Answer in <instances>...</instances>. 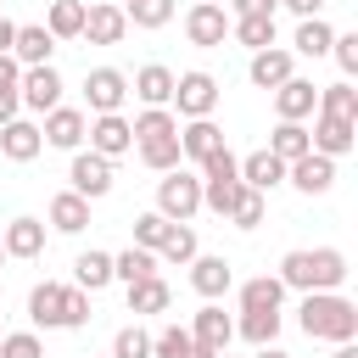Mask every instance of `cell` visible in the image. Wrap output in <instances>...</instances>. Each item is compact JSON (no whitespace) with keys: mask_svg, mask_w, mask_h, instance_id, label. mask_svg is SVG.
<instances>
[{"mask_svg":"<svg viewBox=\"0 0 358 358\" xmlns=\"http://www.w3.org/2000/svg\"><path fill=\"white\" fill-rule=\"evenodd\" d=\"M274 280L291 285V291H336V285L347 280V257H341L336 246H319V252H285Z\"/></svg>","mask_w":358,"mask_h":358,"instance_id":"cell-1","label":"cell"},{"mask_svg":"<svg viewBox=\"0 0 358 358\" xmlns=\"http://www.w3.org/2000/svg\"><path fill=\"white\" fill-rule=\"evenodd\" d=\"M302 330L308 336H324V341H352L358 336V308L336 291H308L302 302Z\"/></svg>","mask_w":358,"mask_h":358,"instance_id":"cell-2","label":"cell"},{"mask_svg":"<svg viewBox=\"0 0 358 358\" xmlns=\"http://www.w3.org/2000/svg\"><path fill=\"white\" fill-rule=\"evenodd\" d=\"M196 207H201V179H190L185 168L162 173V185H157V213H162L168 224H185Z\"/></svg>","mask_w":358,"mask_h":358,"instance_id":"cell-3","label":"cell"},{"mask_svg":"<svg viewBox=\"0 0 358 358\" xmlns=\"http://www.w3.org/2000/svg\"><path fill=\"white\" fill-rule=\"evenodd\" d=\"M173 101H179V112L196 123V117H213V106H218V78L213 73H179L173 78Z\"/></svg>","mask_w":358,"mask_h":358,"instance_id":"cell-4","label":"cell"},{"mask_svg":"<svg viewBox=\"0 0 358 358\" xmlns=\"http://www.w3.org/2000/svg\"><path fill=\"white\" fill-rule=\"evenodd\" d=\"M17 101L34 106V112H56V106H62V73H56V67H22Z\"/></svg>","mask_w":358,"mask_h":358,"instance_id":"cell-5","label":"cell"},{"mask_svg":"<svg viewBox=\"0 0 358 358\" xmlns=\"http://www.w3.org/2000/svg\"><path fill=\"white\" fill-rule=\"evenodd\" d=\"M67 179H73V196L95 201V196H106V190H112V162H106V157H95V151H73Z\"/></svg>","mask_w":358,"mask_h":358,"instance_id":"cell-6","label":"cell"},{"mask_svg":"<svg viewBox=\"0 0 358 358\" xmlns=\"http://www.w3.org/2000/svg\"><path fill=\"white\" fill-rule=\"evenodd\" d=\"M123 95H129V78H123L117 67H95V73L84 78V101H90V112H95V117L117 112V106H123Z\"/></svg>","mask_w":358,"mask_h":358,"instance_id":"cell-7","label":"cell"},{"mask_svg":"<svg viewBox=\"0 0 358 358\" xmlns=\"http://www.w3.org/2000/svg\"><path fill=\"white\" fill-rule=\"evenodd\" d=\"M50 56H56V39L45 34V22H17L11 62H17V67H50Z\"/></svg>","mask_w":358,"mask_h":358,"instance_id":"cell-8","label":"cell"},{"mask_svg":"<svg viewBox=\"0 0 358 358\" xmlns=\"http://www.w3.org/2000/svg\"><path fill=\"white\" fill-rule=\"evenodd\" d=\"M274 112H280V123H302L308 112H319V84L313 78H285L274 90Z\"/></svg>","mask_w":358,"mask_h":358,"instance_id":"cell-9","label":"cell"},{"mask_svg":"<svg viewBox=\"0 0 358 358\" xmlns=\"http://www.w3.org/2000/svg\"><path fill=\"white\" fill-rule=\"evenodd\" d=\"M352 140H358V123H347V117H324V112H319V123L308 129V145H313L319 157H330V162L347 157Z\"/></svg>","mask_w":358,"mask_h":358,"instance_id":"cell-10","label":"cell"},{"mask_svg":"<svg viewBox=\"0 0 358 358\" xmlns=\"http://www.w3.org/2000/svg\"><path fill=\"white\" fill-rule=\"evenodd\" d=\"M185 34H190V45H201V50H213V45H224L229 39V17H224V6H190V17H185Z\"/></svg>","mask_w":358,"mask_h":358,"instance_id":"cell-11","label":"cell"},{"mask_svg":"<svg viewBox=\"0 0 358 358\" xmlns=\"http://www.w3.org/2000/svg\"><path fill=\"white\" fill-rule=\"evenodd\" d=\"M84 129H90V117L78 112V106H56V112H45V145H62V151H78L84 145Z\"/></svg>","mask_w":358,"mask_h":358,"instance_id":"cell-12","label":"cell"},{"mask_svg":"<svg viewBox=\"0 0 358 358\" xmlns=\"http://www.w3.org/2000/svg\"><path fill=\"white\" fill-rule=\"evenodd\" d=\"M84 134H90V151H95V157H106V162H112V157H123V151L134 145V134H129V117H117V112L95 117Z\"/></svg>","mask_w":358,"mask_h":358,"instance_id":"cell-13","label":"cell"},{"mask_svg":"<svg viewBox=\"0 0 358 358\" xmlns=\"http://www.w3.org/2000/svg\"><path fill=\"white\" fill-rule=\"evenodd\" d=\"M285 179H291L302 196H324V190L336 185V162H330V157H319V151H308V157H296V162L285 168Z\"/></svg>","mask_w":358,"mask_h":358,"instance_id":"cell-14","label":"cell"},{"mask_svg":"<svg viewBox=\"0 0 358 358\" xmlns=\"http://www.w3.org/2000/svg\"><path fill=\"white\" fill-rule=\"evenodd\" d=\"M123 34H129L123 6H84V34H78V39H90V45H117Z\"/></svg>","mask_w":358,"mask_h":358,"instance_id":"cell-15","label":"cell"},{"mask_svg":"<svg viewBox=\"0 0 358 358\" xmlns=\"http://www.w3.org/2000/svg\"><path fill=\"white\" fill-rule=\"evenodd\" d=\"M218 145H224V129L213 117H196V123L179 129V157H190V162H207Z\"/></svg>","mask_w":358,"mask_h":358,"instance_id":"cell-16","label":"cell"},{"mask_svg":"<svg viewBox=\"0 0 358 358\" xmlns=\"http://www.w3.org/2000/svg\"><path fill=\"white\" fill-rule=\"evenodd\" d=\"M229 336H235V324H229V313H224V308H213V302H207V308L196 313V324H190V341H196V347H207V352H224V347H229Z\"/></svg>","mask_w":358,"mask_h":358,"instance_id":"cell-17","label":"cell"},{"mask_svg":"<svg viewBox=\"0 0 358 358\" xmlns=\"http://www.w3.org/2000/svg\"><path fill=\"white\" fill-rule=\"evenodd\" d=\"M246 73H252L257 90H280L285 78H296V73H291V50H274V45H268V50H252V67H246Z\"/></svg>","mask_w":358,"mask_h":358,"instance_id":"cell-18","label":"cell"},{"mask_svg":"<svg viewBox=\"0 0 358 358\" xmlns=\"http://www.w3.org/2000/svg\"><path fill=\"white\" fill-rule=\"evenodd\" d=\"M0 151H6L11 162H34V157L45 151V134H39L34 123H22V117H11V123L0 129Z\"/></svg>","mask_w":358,"mask_h":358,"instance_id":"cell-19","label":"cell"},{"mask_svg":"<svg viewBox=\"0 0 358 358\" xmlns=\"http://www.w3.org/2000/svg\"><path fill=\"white\" fill-rule=\"evenodd\" d=\"M0 246H6V257H39L45 252V224L39 218H11Z\"/></svg>","mask_w":358,"mask_h":358,"instance_id":"cell-20","label":"cell"},{"mask_svg":"<svg viewBox=\"0 0 358 358\" xmlns=\"http://www.w3.org/2000/svg\"><path fill=\"white\" fill-rule=\"evenodd\" d=\"M229 280H235V268L224 263V257H190V285L213 302V296H224L229 291Z\"/></svg>","mask_w":358,"mask_h":358,"instance_id":"cell-21","label":"cell"},{"mask_svg":"<svg viewBox=\"0 0 358 358\" xmlns=\"http://www.w3.org/2000/svg\"><path fill=\"white\" fill-rule=\"evenodd\" d=\"M280 302H285V285L274 274H257L241 285V313H280Z\"/></svg>","mask_w":358,"mask_h":358,"instance_id":"cell-22","label":"cell"},{"mask_svg":"<svg viewBox=\"0 0 358 358\" xmlns=\"http://www.w3.org/2000/svg\"><path fill=\"white\" fill-rule=\"evenodd\" d=\"M280 179H285V162H280V157H268V151H252V157L241 162V185H246V190H257V196H263V190H274Z\"/></svg>","mask_w":358,"mask_h":358,"instance_id":"cell-23","label":"cell"},{"mask_svg":"<svg viewBox=\"0 0 358 358\" xmlns=\"http://www.w3.org/2000/svg\"><path fill=\"white\" fill-rule=\"evenodd\" d=\"M62 291H67V285H56V280L34 285V291H28V319L45 324V330H62Z\"/></svg>","mask_w":358,"mask_h":358,"instance_id":"cell-24","label":"cell"},{"mask_svg":"<svg viewBox=\"0 0 358 358\" xmlns=\"http://www.w3.org/2000/svg\"><path fill=\"white\" fill-rule=\"evenodd\" d=\"M134 95H140L145 106H168V101H173V73H168L162 62L140 67V73H134Z\"/></svg>","mask_w":358,"mask_h":358,"instance_id":"cell-25","label":"cell"},{"mask_svg":"<svg viewBox=\"0 0 358 358\" xmlns=\"http://www.w3.org/2000/svg\"><path fill=\"white\" fill-rule=\"evenodd\" d=\"M90 224V201L84 196H73V190H62L56 201H50V229H62V235H78Z\"/></svg>","mask_w":358,"mask_h":358,"instance_id":"cell-26","label":"cell"},{"mask_svg":"<svg viewBox=\"0 0 358 358\" xmlns=\"http://www.w3.org/2000/svg\"><path fill=\"white\" fill-rule=\"evenodd\" d=\"M151 274H157V252H145V246H129L112 257V280H123V285H140Z\"/></svg>","mask_w":358,"mask_h":358,"instance_id":"cell-27","label":"cell"},{"mask_svg":"<svg viewBox=\"0 0 358 358\" xmlns=\"http://www.w3.org/2000/svg\"><path fill=\"white\" fill-rule=\"evenodd\" d=\"M229 34H235V39L246 45V50H268V45H274V17H268V11L235 17V22H229Z\"/></svg>","mask_w":358,"mask_h":358,"instance_id":"cell-28","label":"cell"},{"mask_svg":"<svg viewBox=\"0 0 358 358\" xmlns=\"http://www.w3.org/2000/svg\"><path fill=\"white\" fill-rule=\"evenodd\" d=\"M129 134H134L140 145H145V140H173V134H179V123H173V112H168V106H145V112L129 123Z\"/></svg>","mask_w":358,"mask_h":358,"instance_id":"cell-29","label":"cell"},{"mask_svg":"<svg viewBox=\"0 0 358 358\" xmlns=\"http://www.w3.org/2000/svg\"><path fill=\"white\" fill-rule=\"evenodd\" d=\"M45 34H50V39H78V34H84V6H78V0H50Z\"/></svg>","mask_w":358,"mask_h":358,"instance_id":"cell-30","label":"cell"},{"mask_svg":"<svg viewBox=\"0 0 358 358\" xmlns=\"http://www.w3.org/2000/svg\"><path fill=\"white\" fill-rule=\"evenodd\" d=\"M330 39H336V28L324 17H302L296 22V56H330Z\"/></svg>","mask_w":358,"mask_h":358,"instance_id":"cell-31","label":"cell"},{"mask_svg":"<svg viewBox=\"0 0 358 358\" xmlns=\"http://www.w3.org/2000/svg\"><path fill=\"white\" fill-rule=\"evenodd\" d=\"M319 112L324 117H347V123H358V90L341 78V84H324L319 90Z\"/></svg>","mask_w":358,"mask_h":358,"instance_id":"cell-32","label":"cell"},{"mask_svg":"<svg viewBox=\"0 0 358 358\" xmlns=\"http://www.w3.org/2000/svg\"><path fill=\"white\" fill-rule=\"evenodd\" d=\"M308 151H313V145H308V129H302V123H280L274 140H268V157H280L285 168H291L296 157H308Z\"/></svg>","mask_w":358,"mask_h":358,"instance_id":"cell-33","label":"cell"},{"mask_svg":"<svg viewBox=\"0 0 358 358\" xmlns=\"http://www.w3.org/2000/svg\"><path fill=\"white\" fill-rule=\"evenodd\" d=\"M73 274H78V291H101V285L112 280V257H106V252H78Z\"/></svg>","mask_w":358,"mask_h":358,"instance_id":"cell-34","label":"cell"},{"mask_svg":"<svg viewBox=\"0 0 358 358\" xmlns=\"http://www.w3.org/2000/svg\"><path fill=\"white\" fill-rule=\"evenodd\" d=\"M168 308V285L151 274V280H140V285H129V313H162Z\"/></svg>","mask_w":358,"mask_h":358,"instance_id":"cell-35","label":"cell"},{"mask_svg":"<svg viewBox=\"0 0 358 358\" xmlns=\"http://www.w3.org/2000/svg\"><path fill=\"white\" fill-rule=\"evenodd\" d=\"M235 196H241V179H201V207H213L218 218H229Z\"/></svg>","mask_w":358,"mask_h":358,"instance_id":"cell-36","label":"cell"},{"mask_svg":"<svg viewBox=\"0 0 358 358\" xmlns=\"http://www.w3.org/2000/svg\"><path fill=\"white\" fill-rule=\"evenodd\" d=\"M140 162L157 168V173H173V168H179V134H173V140H145V145H140Z\"/></svg>","mask_w":358,"mask_h":358,"instance_id":"cell-37","label":"cell"},{"mask_svg":"<svg viewBox=\"0 0 358 358\" xmlns=\"http://www.w3.org/2000/svg\"><path fill=\"white\" fill-rule=\"evenodd\" d=\"M168 229H173V224H168L162 213H140V218H134V246H145V252H162Z\"/></svg>","mask_w":358,"mask_h":358,"instance_id":"cell-38","label":"cell"},{"mask_svg":"<svg viewBox=\"0 0 358 358\" xmlns=\"http://www.w3.org/2000/svg\"><path fill=\"white\" fill-rule=\"evenodd\" d=\"M134 28H162L168 17H173V0H129V11H123Z\"/></svg>","mask_w":358,"mask_h":358,"instance_id":"cell-39","label":"cell"},{"mask_svg":"<svg viewBox=\"0 0 358 358\" xmlns=\"http://www.w3.org/2000/svg\"><path fill=\"white\" fill-rule=\"evenodd\" d=\"M229 224H235V229H257V224H263V196L241 185V196H235V207H229Z\"/></svg>","mask_w":358,"mask_h":358,"instance_id":"cell-40","label":"cell"},{"mask_svg":"<svg viewBox=\"0 0 358 358\" xmlns=\"http://www.w3.org/2000/svg\"><path fill=\"white\" fill-rule=\"evenodd\" d=\"M162 257H168V263H190V257H201V252H196V229H190V224H173L168 241H162Z\"/></svg>","mask_w":358,"mask_h":358,"instance_id":"cell-41","label":"cell"},{"mask_svg":"<svg viewBox=\"0 0 358 358\" xmlns=\"http://www.w3.org/2000/svg\"><path fill=\"white\" fill-rule=\"evenodd\" d=\"M241 336H246L252 347H274V336H280V313H246V319H241Z\"/></svg>","mask_w":358,"mask_h":358,"instance_id":"cell-42","label":"cell"},{"mask_svg":"<svg viewBox=\"0 0 358 358\" xmlns=\"http://www.w3.org/2000/svg\"><path fill=\"white\" fill-rule=\"evenodd\" d=\"M190 330H179V324H168L162 336H151V358H190Z\"/></svg>","mask_w":358,"mask_h":358,"instance_id":"cell-43","label":"cell"},{"mask_svg":"<svg viewBox=\"0 0 358 358\" xmlns=\"http://www.w3.org/2000/svg\"><path fill=\"white\" fill-rule=\"evenodd\" d=\"M112 358H151V336H145L140 324L117 330V336H112Z\"/></svg>","mask_w":358,"mask_h":358,"instance_id":"cell-44","label":"cell"},{"mask_svg":"<svg viewBox=\"0 0 358 358\" xmlns=\"http://www.w3.org/2000/svg\"><path fill=\"white\" fill-rule=\"evenodd\" d=\"M84 319H90V291L67 285V291H62V330H78Z\"/></svg>","mask_w":358,"mask_h":358,"instance_id":"cell-45","label":"cell"},{"mask_svg":"<svg viewBox=\"0 0 358 358\" xmlns=\"http://www.w3.org/2000/svg\"><path fill=\"white\" fill-rule=\"evenodd\" d=\"M0 358H45V347H39V336L17 330V336H0Z\"/></svg>","mask_w":358,"mask_h":358,"instance_id":"cell-46","label":"cell"},{"mask_svg":"<svg viewBox=\"0 0 358 358\" xmlns=\"http://www.w3.org/2000/svg\"><path fill=\"white\" fill-rule=\"evenodd\" d=\"M201 179H241V162L229 157V145H218V151L201 162Z\"/></svg>","mask_w":358,"mask_h":358,"instance_id":"cell-47","label":"cell"},{"mask_svg":"<svg viewBox=\"0 0 358 358\" xmlns=\"http://www.w3.org/2000/svg\"><path fill=\"white\" fill-rule=\"evenodd\" d=\"M330 56H336L341 73L352 78V73H358V34H336V39H330Z\"/></svg>","mask_w":358,"mask_h":358,"instance_id":"cell-48","label":"cell"},{"mask_svg":"<svg viewBox=\"0 0 358 358\" xmlns=\"http://www.w3.org/2000/svg\"><path fill=\"white\" fill-rule=\"evenodd\" d=\"M17 84H22V67L11 56H0V90H17Z\"/></svg>","mask_w":358,"mask_h":358,"instance_id":"cell-49","label":"cell"},{"mask_svg":"<svg viewBox=\"0 0 358 358\" xmlns=\"http://www.w3.org/2000/svg\"><path fill=\"white\" fill-rule=\"evenodd\" d=\"M17 106H22V101H17V90H0V129L17 117Z\"/></svg>","mask_w":358,"mask_h":358,"instance_id":"cell-50","label":"cell"},{"mask_svg":"<svg viewBox=\"0 0 358 358\" xmlns=\"http://www.w3.org/2000/svg\"><path fill=\"white\" fill-rule=\"evenodd\" d=\"M274 6H280V0H235V17H252V11H268V17H274Z\"/></svg>","mask_w":358,"mask_h":358,"instance_id":"cell-51","label":"cell"},{"mask_svg":"<svg viewBox=\"0 0 358 358\" xmlns=\"http://www.w3.org/2000/svg\"><path fill=\"white\" fill-rule=\"evenodd\" d=\"M11 39H17V22L0 17V56H11Z\"/></svg>","mask_w":358,"mask_h":358,"instance_id":"cell-52","label":"cell"},{"mask_svg":"<svg viewBox=\"0 0 358 358\" xmlns=\"http://www.w3.org/2000/svg\"><path fill=\"white\" fill-rule=\"evenodd\" d=\"M280 6H291L296 17H319V6H324V0H280Z\"/></svg>","mask_w":358,"mask_h":358,"instance_id":"cell-53","label":"cell"},{"mask_svg":"<svg viewBox=\"0 0 358 358\" xmlns=\"http://www.w3.org/2000/svg\"><path fill=\"white\" fill-rule=\"evenodd\" d=\"M330 358H358V347H352V341H336V352H330Z\"/></svg>","mask_w":358,"mask_h":358,"instance_id":"cell-54","label":"cell"},{"mask_svg":"<svg viewBox=\"0 0 358 358\" xmlns=\"http://www.w3.org/2000/svg\"><path fill=\"white\" fill-rule=\"evenodd\" d=\"M257 358H291V352H280V347H257Z\"/></svg>","mask_w":358,"mask_h":358,"instance_id":"cell-55","label":"cell"},{"mask_svg":"<svg viewBox=\"0 0 358 358\" xmlns=\"http://www.w3.org/2000/svg\"><path fill=\"white\" fill-rule=\"evenodd\" d=\"M190 358H218V352H207V347H190Z\"/></svg>","mask_w":358,"mask_h":358,"instance_id":"cell-56","label":"cell"},{"mask_svg":"<svg viewBox=\"0 0 358 358\" xmlns=\"http://www.w3.org/2000/svg\"><path fill=\"white\" fill-rule=\"evenodd\" d=\"M0 263H6V246H0Z\"/></svg>","mask_w":358,"mask_h":358,"instance_id":"cell-57","label":"cell"},{"mask_svg":"<svg viewBox=\"0 0 358 358\" xmlns=\"http://www.w3.org/2000/svg\"><path fill=\"white\" fill-rule=\"evenodd\" d=\"M218 358H229V352H218Z\"/></svg>","mask_w":358,"mask_h":358,"instance_id":"cell-58","label":"cell"},{"mask_svg":"<svg viewBox=\"0 0 358 358\" xmlns=\"http://www.w3.org/2000/svg\"><path fill=\"white\" fill-rule=\"evenodd\" d=\"M207 6H218V0H207Z\"/></svg>","mask_w":358,"mask_h":358,"instance_id":"cell-59","label":"cell"},{"mask_svg":"<svg viewBox=\"0 0 358 358\" xmlns=\"http://www.w3.org/2000/svg\"><path fill=\"white\" fill-rule=\"evenodd\" d=\"M0 336H6V330H0Z\"/></svg>","mask_w":358,"mask_h":358,"instance_id":"cell-60","label":"cell"}]
</instances>
